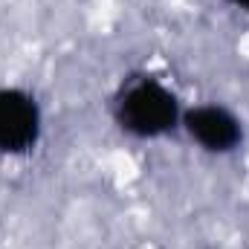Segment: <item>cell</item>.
<instances>
[{"instance_id": "6da1fadb", "label": "cell", "mask_w": 249, "mask_h": 249, "mask_svg": "<svg viewBox=\"0 0 249 249\" xmlns=\"http://www.w3.org/2000/svg\"><path fill=\"white\" fill-rule=\"evenodd\" d=\"M113 119L127 136L160 139L183 122V105L177 93L157 75H127L113 96Z\"/></svg>"}, {"instance_id": "7a4b0ae2", "label": "cell", "mask_w": 249, "mask_h": 249, "mask_svg": "<svg viewBox=\"0 0 249 249\" xmlns=\"http://www.w3.org/2000/svg\"><path fill=\"white\" fill-rule=\"evenodd\" d=\"M44 130L41 105L32 93L0 84V157H23L29 154Z\"/></svg>"}, {"instance_id": "3957f363", "label": "cell", "mask_w": 249, "mask_h": 249, "mask_svg": "<svg viewBox=\"0 0 249 249\" xmlns=\"http://www.w3.org/2000/svg\"><path fill=\"white\" fill-rule=\"evenodd\" d=\"M183 127L186 133L209 154H232L241 148L244 142V122L223 105L217 102H206V105H194L183 110Z\"/></svg>"}, {"instance_id": "277c9868", "label": "cell", "mask_w": 249, "mask_h": 249, "mask_svg": "<svg viewBox=\"0 0 249 249\" xmlns=\"http://www.w3.org/2000/svg\"><path fill=\"white\" fill-rule=\"evenodd\" d=\"M226 3H232L235 9H241V12H247L249 15V0H226Z\"/></svg>"}]
</instances>
